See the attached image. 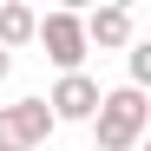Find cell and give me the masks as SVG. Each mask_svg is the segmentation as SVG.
Masks as SVG:
<instances>
[{
	"mask_svg": "<svg viewBox=\"0 0 151 151\" xmlns=\"http://www.w3.org/2000/svg\"><path fill=\"white\" fill-rule=\"evenodd\" d=\"M151 125V105L138 86H118V92H99V112H92V138L99 151H132Z\"/></svg>",
	"mask_w": 151,
	"mask_h": 151,
	"instance_id": "cell-1",
	"label": "cell"
},
{
	"mask_svg": "<svg viewBox=\"0 0 151 151\" xmlns=\"http://www.w3.org/2000/svg\"><path fill=\"white\" fill-rule=\"evenodd\" d=\"M46 138H53L46 99H13V105H0V151H40Z\"/></svg>",
	"mask_w": 151,
	"mask_h": 151,
	"instance_id": "cell-2",
	"label": "cell"
},
{
	"mask_svg": "<svg viewBox=\"0 0 151 151\" xmlns=\"http://www.w3.org/2000/svg\"><path fill=\"white\" fill-rule=\"evenodd\" d=\"M33 40L46 46V59H53L59 72H79V66H86V53H92V46H86V27H79V13H72V7L46 13L40 27H33Z\"/></svg>",
	"mask_w": 151,
	"mask_h": 151,
	"instance_id": "cell-3",
	"label": "cell"
},
{
	"mask_svg": "<svg viewBox=\"0 0 151 151\" xmlns=\"http://www.w3.org/2000/svg\"><path fill=\"white\" fill-rule=\"evenodd\" d=\"M46 112H53V125H92L99 79H92V72H59V86L46 92Z\"/></svg>",
	"mask_w": 151,
	"mask_h": 151,
	"instance_id": "cell-4",
	"label": "cell"
},
{
	"mask_svg": "<svg viewBox=\"0 0 151 151\" xmlns=\"http://www.w3.org/2000/svg\"><path fill=\"white\" fill-rule=\"evenodd\" d=\"M79 27H86V46H132V7H99Z\"/></svg>",
	"mask_w": 151,
	"mask_h": 151,
	"instance_id": "cell-5",
	"label": "cell"
},
{
	"mask_svg": "<svg viewBox=\"0 0 151 151\" xmlns=\"http://www.w3.org/2000/svg\"><path fill=\"white\" fill-rule=\"evenodd\" d=\"M33 27H40V13L27 7V0H7V7H0V53L27 46V40H33Z\"/></svg>",
	"mask_w": 151,
	"mask_h": 151,
	"instance_id": "cell-6",
	"label": "cell"
},
{
	"mask_svg": "<svg viewBox=\"0 0 151 151\" xmlns=\"http://www.w3.org/2000/svg\"><path fill=\"white\" fill-rule=\"evenodd\" d=\"M145 79H151V40H138V46H132V86L145 92Z\"/></svg>",
	"mask_w": 151,
	"mask_h": 151,
	"instance_id": "cell-7",
	"label": "cell"
},
{
	"mask_svg": "<svg viewBox=\"0 0 151 151\" xmlns=\"http://www.w3.org/2000/svg\"><path fill=\"white\" fill-rule=\"evenodd\" d=\"M7 72H13V53H0V79H7Z\"/></svg>",
	"mask_w": 151,
	"mask_h": 151,
	"instance_id": "cell-8",
	"label": "cell"
}]
</instances>
